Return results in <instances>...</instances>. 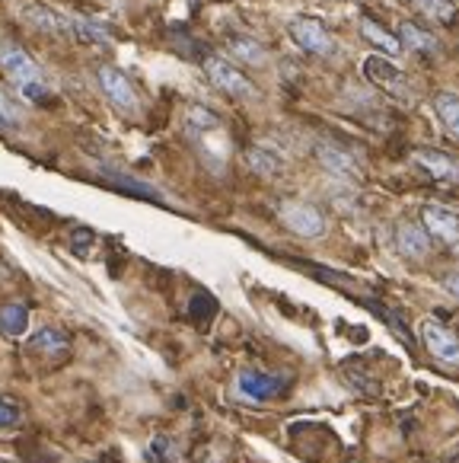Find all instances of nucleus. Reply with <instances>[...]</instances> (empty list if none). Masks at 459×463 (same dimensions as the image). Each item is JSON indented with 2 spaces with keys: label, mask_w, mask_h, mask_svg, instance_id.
<instances>
[{
  "label": "nucleus",
  "mask_w": 459,
  "mask_h": 463,
  "mask_svg": "<svg viewBox=\"0 0 459 463\" xmlns=\"http://www.w3.org/2000/svg\"><path fill=\"white\" fill-rule=\"evenodd\" d=\"M287 377H277V374H265V371H239L237 377V390L243 400H252V402H265V400H275L287 390Z\"/></svg>",
  "instance_id": "obj_8"
},
{
  "label": "nucleus",
  "mask_w": 459,
  "mask_h": 463,
  "mask_svg": "<svg viewBox=\"0 0 459 463\" xmlns=\"http://www.w3.org/2000/svg\"><path fill=\"white\" fill-rule=\"evenodd\" d=\"M412 160L427 173V176L440 179V183H459V164L444 154V150H434V147H418L412 154Z\"/></svg>",
  "instance_id": "obj_12"
},
{
  "label": "nucleus",
  "mask_w": 459,
  "mask_h": 463,
  "mask_svg": "<svg viewBox=\"0 0 459 463\" xmlns=\"http://www.w3.org/2000/svg\"><path fill=\"white\" fill-rule=\"evenodd\" d=\"M246 164H249L252 173H258V176H265V179H275L284 173V157L277 150H271L268 144H252V147L246 150Z\"/></svg>",
  "instance_id": "obj_14"
},
{
  "label": "nucleus",
  "mask_w": 459,
  "mask_h": 463,
  "mask_svg": "<svg viewBox=\"0 0 459 463\" xmlns=\"http://www.w3.org/2000/svg\"><path fill=\"white\" fill-rule=\"evenodd\" d=\"M230 52L246 64H265L268 61V52L262 48V42L249 39V35H230Z\"/></svg>",
  "instance_id": "obj_19"
},
{
  "label": "nucleus",
  "mask_w": 459,
  "mask_h": 463,
  "mask_svg": "<svg viewBox=\"0 0 459 463\" xmlns=\"http://www.w3.org/2000/svg\"><path fill=\"white\" fill-rule=\"evenodd\" d=\"M0 68H4V74L16 83V90H20L26 99L45 102L48 96H52L45 87V77H42V68L10 39H0Z\"/></svg>",
  "instance_id": "obj_1"
},
{
  "label": "nucleus",
  "mask_w": 459,
  "mask_h": 463,
  "mask_svg": "<svg viewBox=\"0 0 459 463\" xmlns=\"http://www.w3.org/2000/svg\"><path fill=\"white\" fill-rule=\"evenodd\" d=\"M396 250L406 256V260H425L431 252V237L425 233V227L415 224V221H398L396 224Z\"/></svg>",
  "instance_id": "obj_13"
},
{
  "label": "nucleus",
  "mask_w": 459,
  "mask_h": 463,
  "mask_svg": "<svg viewBox=\"0 0 459 463\" xmlns=\"http://www.w3.org/2000/svg\"><path fill=\"white\" fill-rule=\"evenodd\" d=\"M29 326V310L26 304H4L0 307V333L10 335V339H16V335H23Z\"/></svg>",
  "instance_id": "obj_17"
},
{
  "label": "nucleus",
  "mask_w": 459,
  "mask_h": 463,
  "mask_svg": "<svg viewBox=\"0 0 459 463\" xmlns=\"http://www.w3.org/2000/svg\"><path fill=\"white\" fill-rule=\"evenodd\" d=\"M96 77H99L102 93H106V99L112 102L115 109L125 112V116H137V112H141V93H137L135 83L125 77V71L112 68V64H102V68L96 71Z\"/></svg>",
  "instance_id": "obj_3"
},
{
  "label": "nucleus",
  "mask_w": 459,
  "mask_h": 463,
  "mask_svg": "<svg viewBox=\"0 0 459 463\" xmlns=\"http://www.w3.org/2000/svg\"><path fill=\"white\" fill-rule=\"evenodd\" d=\"M434 109H437L444 128L450 131L453 137H459V96L450 93V90H444V93L434 96Z\"/></svg>",
  "instance_id": "obj_18"
},
{
  "label": "nucleus",
  "mask_w": 459,
  "mask_h": 463,
  "mask_svg": "<svg viewBox=\"0 0 459 463\" xmlns=\"http://www.w3.org/2000/svg\"><path fill=\"white\" fill-rule=\"evenodd\" d=\"M421 227L431 240L444 243L446 250H459V214L444 204H425L421 208Z\"/></svg>",
  "instance_id": "obj_7"
},
{
  "label": "nucleus",
  "mask_w": 459,
  "mask_h": 463,
  "mask_svg": "<svg viewBox=\"0 0 459 463\" xmlns=\"http://www.w3.org/2000/svg\"><path fill=\"white\" fill-rule=\"evenodd\" d=\"M106 179L112 185H118L122 192H131V195H141V198H150V202H156L160 198V192L154 189V185H147V183H137V179H131V176H122V173H106Z\"/></svg>",
  "instance_id": "obj_24"
},
{
  "label": "nucleus",
  "mask_w": 459,
  "mask_h": 463,
  "mask_svg": "<svg viewBox=\"0 0 459 463\" xmlns=\"http://www.w3.org/2000/svg\"><path fill=\"white\" fill-rule=\"evenodd\" d=\"M361 35H364L370 45H377L386 58H392V55H398V52H402V45H398L396 35L386 33V29H379L373 20H361Z\"/></svg>",
  "instance_id": "obj_20"
},
{
  "label": "nucleus",
  "mask_w": 459,
  "mask_h": 463,
  "mask_svg": "<svg viewBox=\"0 0 459 463\" xmlns=\"http://www.w3.org/2000/svg\"><path fill=\"white\" fill-rule=\"evenodd\" d=\"M412 4L421 10V14L431 16V20H437V23H453L459 16V7L453 4V0H412Z\"/></svg>",
  "instance_id": "obj_22"
},
{
  "label": "nucleus",
  "mask_w": 459,
  "mask_h": 463,
  "mask_svg": "<svg viewBox=\"0 0 459 463\" xmlns=\"http://www.w3.org/2000/svg\"><path fill=\"white\" fill-rule=\"evenodd\" d=\"M396 39L402 48H412V52H421V55H434L437 52V39L427 35L425 29H418L415 23H398Z\"/></svg>",
  "instance_id": "obj_16"
},
{
  "label": "nucleus",
  "mask_w": 459,
  "mask_h": 463,
  "mask_svg": "<svg viewBox=\"0 0 459 463\" xmlns=\"http://www.w3.org/2000/svg\"><path fill=\"white\" fill-rule=\"evenodd\" d=\"M364 74L373 87L386 90V93H392V96H398L402 93V87H406V74H402V71H398L396 64L383 55H367L364 58Z\"/></svg>",
  "instance_id": "obj_11"
},
{
  "label": "nucleus",
  "mask_w": 459,
  "mask_h": 463,
  "mask_svg": "<svg viewBox=\"0 0 459 463\" xmlns=\"http://www.w3.org/2000/svg\"><path fill=\"white\" fill-rule=\"evenodd\" d=\"M70 339L54 326H42L29 335V352L35 354H48V358H58V354H68Z\"/></svg>",
  "instance_id": "obj_15"
},
{
  "label": "nucleus",
  "mask_w": 459,
  "mask_h": 463,
  "mask_svg": "<svg viewBox=\"0 0 459 463\" xmlns=\"http://www.w3.org/2000/svg\"><path fill=\"white\" fill-rule=\"evenodd\" d=\"M277 218H281V224L287 227V231L304 240H316L325 233V214L310 202H281Z\"/></svg>",
  "instance_id": "obj_4"
},
{
  "label": "nucleus",
  "mask_w": 459,
  "mask_h": 463,
  "mask_svg": "<svg viewBox=\"0 0 459 463\" xmlns=\"http://www.w3.org/2000/svg\"><path fill=\"white\" fill-rule=\"evenodd\" d=\"M20 122H23L20 109H16V106L7 99V96L0 93V128H16Z\"/></svg>",
  "instance_id": "obj_26"
},
{
  "label": "nucleus",
  "mask_w": 459,
  "mask_h": 463,
  "mask_svg": "<svg viewBox=\"0 0 459 463\" xmlns=\"http://www.w3.org/2000/svg\"><path fill=\"white\" fill-rule=\"evenodd\" d=\"M313 154H316L319 166H323L325 173H332V176L348 179V183H358V179H361V164H358V160H354L344 147H338V144H332V141H316Z\"/></svg>",
  "instance_id": "obj_9"
},
{
  "label": "nucleus",
  "mask_w": 459,
  "mask_h": 463,
  "mask_svg": "<svg viewBox=\"0 0 459 463\" xmlns=\"http://www.w3.org/2000/svg\"><path fill=\"white\" fill-rule=\"evenodd\" d=\"M287 35L294 39V45H300L306 55L316 58H332L338 52L335 39L325 33V26L313 16H297V20L287 23Z\"/></svg>",
  "instance_id": "obj_5"
},
{
  "label": "nucleus",
  "mask_w": 459,
  "mask_h": 463,
  "mask_svg": "<svg viewBox=\"0 0 459 463\" xmlns=\"http://www.w3.org/2000/svg\"><path fill=\"white\" fill-rule=\"evenodd\" d=\"M23 425V406L14 396L0 393V431H14Z\"/></svg>",
  "instance_id": "obj_25"
},
{
  "label": "nucleus",
  "mask_w": 459,
  "mask_h": 463,
  "mask_svg": "<svg viewBox=\"0 0 459 463\" xmlns=\"http://www.w3.org/2000/svg\"><path fill=\"white\" fill-rule=\"evenodd\" d=\"M74 39L83 42V45H108V33L93 20H83V16H74Z\"/></svg>",
  "instance_id": "obj_23"
},
{
  "label": "nucleus",
  "mask_w": 459,
  "mask_h": 463,
  "mask_svg": "<svg viewBox=\"0 0 459 463\" xmlns=\"http://www.w3.org/2000/svg\"><path fill=\"white\" fill-rule=\"evenodd\" d=\"M444 288L453 294V298H459V272H450V275H446V279H444Z\"/></svg>",
  "instance_id": "obj_27"
},
{
  "label": "nucleus",
  "mask_w": 459,
  "mask_h": 463,
  "mask_svg": "<svg viewBox=\"0 0 459 463\" xmlns=\"http://www.w3.org/2000/svg\"><path fill=\"white\" fill-rule=\"evenodd\" d=\"M185 128H189V135H208V131L220 128V118L211 109H204V106H189V112H185Z\"/></svg>",
  "instance_id": "obj_21"
},
{
  "label": "nucleus",
  "mask_w": 459,
  "mask_h": 463,
  "mask_svg": "<svg viewBox=\"0 0 459 463\" xmlns=\"http://www.w3.org/2000/svg\"><path fill=\"white\" fill-rule=\"evenodd\" d=\"M23 23L45 35H58V39H74V16L54 10L52 4H42V0H33L23 7Z\"/></svg>",
  "instance_id": "obj_6"
},
{
  "label": "nucleus",
  "mask_w": 459,
  "mask_h": 463,
  "mask_svg": "<svg viewBox=\"0 0 459 463\" xmlns=\"http://www.w3.org/2000/svg\"><path fill=\"white\" fill-rule=\"evenodd\" d=\"M204 74H208V80L214 83L220 93L233 96V99H252V96H256V83H252L237 64L220 55L204 58Z\"/></svg>",
  "instance_id": "obj_2"
},
{
  "label": "nucleus",
  "mask_w": 459,
  "mask_h": 463,
  "mask_svg": "<svg viewBox=\"0 0 459 463\" xmlns=\"http://www.w3.org/2000/svg\"><path fill=\"white\" fill-rule=\"evenodd\" d=\"M421 342H425L427 352L444 364H459V335L450 333L444 323L425 320L421 323Z\"/></svg>",
  "instance_id": "obj_10"
}]
</instances>
